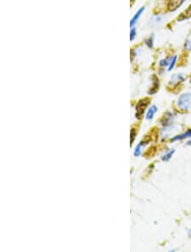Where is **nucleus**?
Returning a JSON list of instances; mask_svg holds the SVG:
<instances>
[{
  "label": "nucleus",
  "mask_w": 191,
  "mask_h": 252,
  "mask_svg": "<svg viewBox=\"0 0 191 252\" xmlns=\"http://www.w3.org/2000/svg\"><path fill=\"white\" fill-rule=\"evenodd\" d=\"M191 106V93L183 94L177 100V107L182 110H187Z\"/></svg>",
  "instance_id": "nucleus-1"
},
{
  "label": "nucleus",
  "mask_w": 191,
  "mask_h": 252,
  "mask_svg": "<svg viewBox=\"0 0 191 252\" xmlns=\"http://www.w3.org/2000/svg\"><path fill=\"white\" fill-rule=\"evenodd\" d=\"M149 99H143V100H139L138 105L136 106V118L140 120L143 117L144 111L147 108V106L149 104Z\"/></svg>",
  "instance_id": "nucleus-2"
},
{
  "label": "nucleus",
  "mask_w": 191,
  "mask_h": 252,
  "mask_svg": "<svg viewBox=\"0 0 191 252\" xmlns=\"http://www.w3.org/2000/svg\"><path fill=\"white\" fill-rule=\"evenodd\" d=\"M184 2V0H169L168 2V10L170 11H174L176 10Z\"/></svg>",
  "instance_id": "nucleus-3"
},
{
  "label": "nucleus",
  "mask_w": 191,
  "mask_h": 252,
  "mask_svg": "<svg viewBox=\"0 0 191 252\" xmlns=\"http://www.w3.org/2000/svg\"><path fill=\"white\" fill-rule=\"evenodd\" d=\"M184 80V77L183 76L182 74H174L173 76L171 77V80H170V85L172 86H175L180 83L182 81Z\"/></svg>",
  "instance_id": "nucleus-4"
},
{
  "label": "nucleus",
  "mask_w": 191,
  "mask_h": 252,
  "mask_svg": "<svg viewBox=\"0 0 191 252\" xmlns=\"http://www.w3.org/2000/svg\"><path fill=\"white\" fill-rule=\"evenodd\" d=\"M153 79H154L153 85L152 87L150 88L149 91L148 92L149 94H156L158 91V89H159V80H158L156 76H153Z\"/></svg>",
  "instance_id": "nucleus-5"
},
{
  "label": "nucleus",
  "mask_w": 191,
  "mask_h": 252,
  "mask_svg": "<svg viewBox=\"0 0 191 252\" xmlns=\"http://www.w3.org/2000/svg\"><path fill=\"white\" fill-rule=\"evenodd\" d=\"M149 141H141L140 143L137 145V147L134 150V156H139L142 153V149H143V147L148 143Z\"/></svg>",
  "instance_id": "nucleus-6"
},
{
  "label": "nucleus",
  "mask_w": 191,
  "mask_h": 252,
  "mask_svg": "<svg viewBox=\"0 0 191 252\" xmlns=\"http://www.w3.org/2000/svg\"><path fill=\"white\" fill-rule=\"evenodd\" d=\"M157 111V107L155 105H151V107H149V109L147 111V114L145 116L146 120H151L154 117V115L156 114V112Z\"/></svg>",
  "instance_id": "nucleus-7"
},
{
  "label": "nucleus",
  "mask_w": 191,
  "mask_h": 252,
  "mask_svg": "<svg viewBox=\"0 0 191 252\" xmlns=\"http://www.w3.org/2000/svg\"><path fill=\"white\" fill-rule=\"evenodd\" d=\"M144 10H145V8H144V7H142V8H141V9H139V11L135 14V15L133 17V19L131 20V21H130V26H131V27H134V26L135 25V23L137 22V20H139V18L140 17V15H141V14L143 13V11Z\"/></svg>",
  "instance_id": "nucleus-8"
},
{
  "label": "nucleus",
  "mask_w": 191,
  "mask_h": 252,
  "mask_svg": "<svg viewBox=\"0 0 191 252\" xmlns=\"http://www.w3.org/2000/svg\"><path fill=\"white\" fill-rule=\"evenodd\" d=\"M191 138V129L188 130L186 133H183V134H180L178 136H176L174 138H172V141H176V140H181V139H183V138Z\"/></svg>",
  "instance_id": "nucleus-9"
},
{
  "label": "nucleus",
  "mask_w": 191,
  "mask_h": 252,
  "mask_svg": "<svg viewBox=\"0 0 191 252\" xmlns=\"http://www.w3.org/2000/svg\"><path fill=\"white\" fill-rule=\"evenodd\" d=\"M172 57L166 58V59H163V60H162L160 61V63H159V66L162 67L167 66L168 65H170V62H171V60H172Z\"/></svg>",
  "instance_id": "nucleus-10"
},
{
  "label": "nucleus",
  "mask_w": 191,
  "mask_h": 252,
  "mask_svg": "<svg viewBox=\"0 0 191 252\" xmlns=\"http://www.w3.org/2000/svg\"><path fill=\"white\" fill-rule=\"evenodd\" d=\"M174 152H175V150H174V149H172V150H171V151H169V152L167 153L166 155H164L162 157V160L164 161H169V160L172 158V155H173Z\"/></svg>",
  "instance_id": "nucleus-11"
},
{
  "label": "nucleus",
  "mask_w": 191,
  "mask_h": 252,
  "mask_svg": "<svg viewBox=\"0 0 191 252\" xmlns=\"http://www.w3.org/2000/svg\"><path fill=\"white\" fill-rule=\"evenodd\" d=\"M177 55H174V56L172 58V60H171V62H170V65H169L168 71H172V69H173V67H174L175 64H176V62H177Z\"/></svg>",
  "instance_id": "nucleus-12"
},
{
  "label": "nucleus",
  "mask_w": 191,
  "mask_h": 252,
  "mask_svg": "<svg viewBox=\"0 0 191 252\" xmlns=\"http://www.w3.org/2000/svg\"><path fill=\"white\" fill-rule=\"evenodd\" d=\"M145 44H146L149 48H153V36H150L148 39L145 40Z\"/></svg>",
  "instance_id": "nucleus-13"
},
{
  "label": "nucleus",
  "mask_w": 191,
  "mask_h": 252,
  "mask_svg": "<svg viewBox=\"0 0 191 252\" xmlns=\"http://www.w3.org/2000/svg\"><path fill=\"white\" fill-rule=\"evenodd\" d=\"M184 49L186 50H191V40L190 39H187L184 43Z\"/></svg>",
  "instance_id": "nucleus-14"
},
{
  "label": "nucleus",
  "mask_w": 191,
  "mask_h": 252,
  "mask_svg": "<svg viewBox=\"0 0 191 252\" xmlns=\"http://www.w3.org/2000/svg\"><path fill=\"white\" fill-rule=\"evenodd\" d=\"M136 37V29L133 27L130 31V41H133Z\"/></svg>",
  "instance_id": "nucleus-15"
},
{
  "label": "nucleus",
  "mask_w": 191,
  "mask_h": 252,
  "mask_svg": "<svg viewBox=\"0 0 191 252\" xmlns=\"http://www.w3.org/2000/svg\"><path fill=\"white\" fill-rule=\"evenodd\" d=\"M135 137H136V132H135V129L133 128L131 130V140H130V144H131V145L134 143Z\"/></svg>",
  "instance_id": "nucleus-16"
},
{
  "label": "nucleus",
  "mask_w": 191,
  "mask_h": 252,
  "mask_svg": "<svg viewBox=\"0 0 191 252\" xmlns=\"http://www.w3.org/2000/svg\"><path fill=\"white\" fill-rule=\"evenodd\" d=\"M188 234H189V236L190 237V236H191V228H190V229H189V231H188Z\"/></svg>",
  "instance_id": "nucleus-17"
},
{
  "label": "nucleus",
  "mask_w": 191,
  "mask_h": 252,
  "mask_svg": "<svg viewBox=\"0 0 191 252\" xmlns=\"http://www.w3.org/2000/svg\"><path fill=\"white\" fill-rule=\"evenodd\" d=\"M187 145H191V141H189V142L187 143Z\"/></svg>",
  "instance_id": "nucleus-18"
}]
</instances>
